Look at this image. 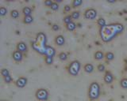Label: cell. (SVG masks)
<instances>
[{
	"label": "cell",
	"instance_id": "cell-1",
	"mask_svg": "<svg viewBox=\"0 0 127 101\" xmlns=\"http://www.w3.org/2000/svg\"><path fill=\"white\" fill-rule=\"evenodd\" d=\"M100 96V85L96 81H93L88 88V97L91 100H97Z\"/></svg>",
	"mask_w": 127,
	"mask_h": 101
},
{
	"label": "cell",
	"instance_id": "cell-2",
	"mask_svg": "<svg viewBox=\"0 0 127 101\" xmlns=\"http://www.w3.org/2000/svg\"><path fill=\"white\" fill-rule=\"evenodd\" d=\"M80 68H81L80 62L78 60H73L72 62H71L68 67H67V72H68L70 75L75 77L79 74Z\"/></svg>",
	"mask_w": 127,
	"mask_h": 101
},
{
	"label": "cell",
	"instance_id": "cell-3",
	"mask_svg": "<svg viewBox=\"0 0 127 101\" xmlns=\"http://www.w3.org/2000/svg\"><path fill=\"white\" fill-rule=\"evenodd\" d=\"M35 96L36 99L39 101H47L49 99V91L47 90L46 88H38L35 92Z\"/></svg>",
	"mask_w": 127,
	"mask_h": 101
},
{
	"label": "cell",
	"instance_id": "cell-4",
	"mask_svg": "<svg viewBox=\"0 0 127 101\" xmlns=\"http://www.w3.org/2000/svg\"><path fill=\"white\" fill-rule=\"evenodd\" d=\"M97 10L95 8H88L84 11L83 17L87 20H95L97 17Z\"/></svg>",
	"mask_w": 127,
	"mask_h": 101
},
{
	"label": "cell",
	"instance_id": "cell-5",
	"mask_svg": "<svg viewBox=\"0 0 127 101\" xmlns=\"http://www.w3.org/2000/svg\"><path fill=\"white\" fill-rule=\"evenodd\" d=\"M28 82V79L25 77H20L16 80L15 81V84L16 86L19 88H22L24 87H26V85L27 84Z\"/></svg>",
	"mask_w": 127,
	"mask_h": 101
},
{
	"label": "cell",
	"instance_id": "cell-6",
	"mask_svg": "<svg viewBox=\"0 0 127 101\" xmlns=\"http://www.w3.org/2000/svg\"><path fill=\"white\" fill-rule=\"evenodd\" d=\"M103 81L106 84H111L114 81V75L110 71H106L103 77Z\"/></svg>",
	"mask_w": 127,
	"mask_h": 101
},
{
	"label": "cell",
	"instance_id": "cell-7",
	"mask_svg": "<svg viewBox=\"0 0 127 101\" xmlns=\"http://www.w3.org/2000/svg\"><path fill=\"white\" fill-rule=\"evenodd\" d=\"M16 48H17V50H18V51L22 52V53L27 52V50H28L27 45L26 43L23 41L18 42L17 44V46H16Z\"/></svg>",
	"mask_w": 127,
	"mask_h": 101
},
{
	"label": "cell",
	"instance_id": "cell-8",
	"mask_svg": "<svg viewBox=\"0 0 127 101\" xmlns=\"http://www.w3.org/2000/svg\"><path fill=\"white\" fill-rule=\"evenodd\" d=\"M12 58H13V59L15 62H18V63H19V62H22V59H23V54L16 50L13 52V54H12Z\"/></svg>",
	"mask_w": 127,
	"mask_h": 101
},
{
	"label": "cell",
	"instance_id": "cell-9",
	"mask_svg": "<svg viewBox=\"0 0 127 101\" xmlns=\"http://www.w3.org/2000/svg\"><path fill=\"white\" fill-rule=\"evenodd\" d=\"M55 44L57 46H63L65 44V38L62 35H57V36L55 37Z\"/></svg>",
	"mask_w": 127,
	"mask_h": 101
},
{
	"label": "cell",
	"instance_id": "cell-10",
	"mask_svg": "<svg viewBox=\"0 0 127 101\" xmlns=\"http://www.w3.org/2000/svg\"><path fill=\"white\" fill-rule=\"evenodd\" d=\"M103 58H105V54L103 53L102 50H97L94 54V59L97 61L102 60Z\"/></svg>",
	"mask_w": 127,
	"mask_h": 101
},
{
	"label": "cell",
	"instance_id": "cell-11",
	"mask_svg": "<svg viewBox=\"0 0 127 101\" xmlns=\"http://www.w3.org/2000/svg\"><path fill=\"white\" fill-rule=\"evenodd\" d=\"M94 66L91 63H86L83 66V70L87 73H91L94 71Z\"/></svg>",
	"mask_w": 127,
	"mask_h": 101
},
{
	"label": "cell",
	"instance_id": "cell-12",
	"mask_svg": "<svg viewBox=\"0 0 127 101\" xmlns=\"http://www.w3.org/2000/svg\"><path fill=\"white\" fill-rule=\"evenodd\" d=\"M65 28L67 31H69V32H73V31L76 29V24H75L74 21H71L69 24L65 25Z\"/></svg>",
	"mask_w": 127,
	"mask_h": 101
},
{
	"label": "cell",
	"instance_id": "cell-13",
	"mask_svg": "<svg viewBox=\"0 0 127 101\" xmlns=\"http://www.w3.org/2000/svg\"><path fill=\"white\" fill-rule=\"evenodd\" d=\"M32 12H33V10H32V8L30 6H25L22 9V13L24 14V17L25 16H31Z\"/></svg>",
	"mask_w": 127,
	"mask_h": 101
},
{
	"label": "cell",
	"instance_id": "cell-14",
	"mask_svg": "<svg viewBox=\"0 0 127 101\" xmlns=\"http://www.w3.org/2000/svg\"><path fill=\"white\" fill-rule=\"evenodd\" d=\"M105 58L106 61H112L114 59V54L112 51H108L105 54Z\"/></svg>",
	"mask_w": 127,
	"mask_h": 101
},
{
	"label": "cell",
	"instance_id": "cell-15",
	"mask_svg": "<svg viewBox=\"0 0 127 101\" xmlns=\"http://www.w3.org/2000/svg\"><path fill=\"white\" fill-rule=\"evenodd\" d=\"M20 16V14H19V11L18 10H12L10 11V17L14 19H17Z\"/></svg>",
	"mask_w": 127,
	"mask_h": 101
},
{
	"label": "cell",
	"instance_id": "cell-16",
	"mask_svg": "<svg viewBox=\"0 0 127 101\" xmlns=\"http://www.w3.org/2000/svg\"><path fill=\"white\" fill-rule=\"evenodd\" d=\"M33 21V17L32 16H25L24 17V19H23V22L25 23V24H31L32 22Z\"/></svg>",
	"mask_w": 127,
	"mask_h": 101
},
{
	"label": "cell",
	"instance_id": "cell-17",
	"mask_svg": "<svg viewBox=\"0 0 127 101\" xmlns=\"http://www.w3.org/2000/svg\"><path fill=\"white\" fill-rule=\"evenodd\" d=\"M97 25L101 27V29L106 26V20L103 17H99L97 20Z\"/></svg>",
	"mask_w": 127,
	"mask_h": 101
},
{
	"label": "cell",
	"instance_id": "cell-18",
	"mask_svg": "<svg viewBox=\"0 0 127 101\" xmlns=\"http://www.w3.org/2000/svg\"><path fill=\"white\" fill-rule=\"evenodd\" d=\"M71 18H72V20H77V19H79V17H80V12H79V10H75L71 14Z\"/></svg>",
	"mask_w": 127,
	"mask_h": 101
},
{
	"label": "cell",
	"instance_id": "cell-19",
	"mask_svg": "<svg viewBox=\"0 0 127 101\" xmlns=\"http://www.w3.org/2000/svg\"><path fill=\"white\" fill-rule=\"evenodd\" d=\"M67 54L66 52H61L58 55V59L61 61H66L67 59Z\"/></svg>",
	"mask_w": 127,
	"mask_h": 101
},
{
	"label": "cell",
	"instance_id": "cell-20",
	"mask_svg": "<svg viewBox=\"0 0 127 101\" xmlns=\"http://www.w3.org/2000/svg\"><path fill=\"white\" fill-rule=\"evenodd\" d=\"M82 4H83V0H73L71 6H72V7H74V8H76V7H79Z\"/></svg>",
	"mask_w": 127,
	"mask_h": 101
},
{
	"label": "cell",
	"instance_id": "cell-21",
	"mask_svg": "<svg viewBox=\"0 0 127 101\" xmlns=\"http://www.w3.org/2000/svg\"><path fill=\"white\" fill-rule=\"evenodd\" d=\"M120 86L122 88H127V77H123L120 81Z\"/></svg>",
	"mask_w": 127,
	"mask_h": 101
},
{
	"label": "cell",
	"instance_id": "cell-22",
	"mask_svg": "<svg viewBox=\"0 0 127 101\" xmlns=\"http://www.w3.org/2000/svg\"><path fill=\"white\" fill-rule=\"evenodd\" d=\"M45 63L47 65H52L53 63V57L46 55L45 58Z\"/></svg>",
	"mask_w": 127,
	"mask_h": 101
},
{
	"label": "cell",
	"instance_id": "cell-23",
	"mask_svg": "<svg viewBox=\"0 0 127 101\" xmlns=\"http://www.w3.org/2000/svg\"><path fill=\"white\" fill-rule=\"evenodd\" d=\"M63 21H64V23L65 25L69 24L70 22L72 21V18H71V15H66V16L64 17Z\"/></svg>",
	"mask_w": 127,
	"mask_h": 101
},
{
	"label": "cell",
	"instance_id": "cell-24",
	"mask_svg": "<svg viewBox=\"0 0 127 101\" xmlns=\"http://www.w3.org/2000/svg\"><path fill=\"white\" fill-rule=\"evenodd\" d=\"M46 50H49L47 53V55L53 57V55H55V49L53 48H52V47H48Z\"/></svg>",
	"mask_w": 127,
	"mask_h": 101
},
{
	"label": "cell",
	"instance_id": "cell-25",
	"mask_svg": "<svg viewBox=\"0 0 127 101\" xmlns=\"http://www.w3.org/2000/svg\"><path fill=\"white\" fill-rule=\"evenodd\" d=\"M1 75L4 77H6L7 76H10V71L8 69H6V68H3L1 69Z\"/></svg>",
	"mask_w": 127,
	"mask_h": 101
},
{
	"label": "cell",
	"instance_id": "cell-26",
	"mask_svg": "<svg viewBox=\"0 0 127 101\" xmlns=\"http://www.w3.org/2000/svg\"><path fill=\"white\" fill-rule=\"evenodd\" d=\"M7 14V9L5 6H1L0 7V16L3 17Z\"/></svg>",
	"mask_w": 127,
	"mask_h": 101
},
{
	"label": "cell",
	"instance_id": "cell-27",
	"mask_svg": "<svg viewBox=\"0 0 127 101\" xmlns=\"http://www.w3.org/2000/svg\"><path fill=\"white\" fill-rule=\"evenodd\" d=\"M97 69L98 72H104L105 69H106V67H105V65L102 64V63H100L97 66Z\"/></svg>",
	"mask_w": 127,
	"mask_h": 101
},
{
	"label": "cell",
	"instance_id": "cell-28",
	"mask_svg": "<svg viewBox=\"0 0 127 101\" xmlns=\"http://www.w3.org/2000/svg\"><path fill=\"white\" fill-rule=\"evenodd\" d=\"M50 8L52 10H53V11H57L59 10V5H58V3L57 2H53V4L51 5L50 6Z\"/></svg>",
	"mask_w": 127,
	"mask_h": 101
},
{
	"label": "cell",
	"instance_id": "cell-29",
	"mask_svg": "<svg viewBox=\"0 0 127 101\" xmlns=\"http://www.w3.org/2000/svg\"><path fill=\"white\" fill-rule=\"evenodd\" d=\"M4 81H5L6 83H7V84H10L11 81H12V77H11V76L10 75V76H7V77H4Z\"/></svg>",
	"mask_w": 127,
	"mask_h": 101
},
{
	"label": "cell",
	"instance_id": "cell-30",
	"mask_svg": "<svg viewBox=\"0 0 127 101\" xmlns=\"http://www.w3.org/2000/svg\"><path fill=\"white\" fill-rule=\"evenodd\" d=\"M71 10V6L70 5H65L64 7V12H70Z\"/></svg>",
	"mask_w": 127,
	"mask_h": 101
},
{
	"label": "cell",
	"instance_id": "cell-31",
	"mask_svg": "<svg viewBox=\"0 0 127 101\" xmlns=\"http://www.w3.org/2000/svg\"><path fill=\"white\" fill-rule=\"evenodd\" d=\"M53 2L52 1V0H46V1H45V2H44V4H45L46 6L50 7L51 5L53 4Z\"/></svg>",
	"mask_w": 127,
	"mask_h": 101
},
{
	"label": "cell",
	"instance_id": "cell-32",
	"mask_svg": "<svg viewBox=\"0 0 127 101\" xmlns=\"http://www.w3.org/2000/svg\"><path fill=\"white\" fill-rule=\"evenodd\" d=\"M52 29H53V31H58L60 29V27L57 24H53V25H52Z\"/></svg>",
	"mask_w": 127,
	"mask_h": 101
},
{
	"label": "cell",
	"instance_id": "cell-33",
	"mask_svg": "<svg viewBox=\"0 0 127 101\" xmlns=\"http://www.w3.org/2000/svg\"><path fill=\"white\" fill-rule=\"evenodd\" d=\"M107 2H110V3H114V2H115V0H107Z\"/></svg>",
	"mask_w": 127,
	"mask_h": 101
},
{
	"label": "cell",
	"instance_id": "cell-34",
	"mask_svg": "<svg viewBox=\"0 0 127 101\" xmlns=\"http://www.w3.org/2000/svg\"><path fill=\"white\" fill-rule=\"evenodd\" d=\"M125 63H126V67H127V59L125 60Z\"/></svg>",
	"mask_w": 127,
	"mask_h": 101
},
{
	"label": "cell",
	"instance_id": "cell-35",
	"mask_svg": "<svg viewBox=\"0 0 127 101\" xmlns=\"http://www.w3.org/2000/svg\"><path fill=\"white\" fill-rule=\"evenodd\" d=\"M1 101H4V100H1Z\"/></svg>",
	"mask_w": 127,
	"mask_h": 101
}]
</instances>
